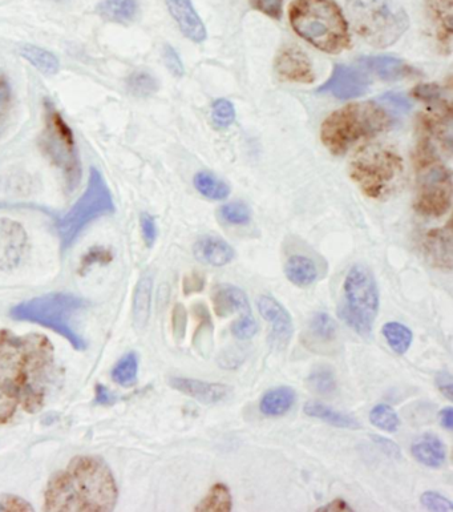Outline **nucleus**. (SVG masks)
<instances>
[{
	"label": "nucleus",
	"mask_w": 453,
	"mask_h": 512,
	"mask_svg": "<svg viewBox=\"0 0 453 512\" xmlns=\"http://www.w3.org/2000/svg\"><path fill=\"white\" fill-rule=\"evenodd\" d=\"M382 334L388 346L399 356L406 354L414 341L412 330L400 322H387L383 325Z\"/></svg>",
	"instance_id": "c756f323"
},
{
	"label": "nucleus",
	"mask_w": 453,
	"mask_h": 512,
	"mask_svg": "<svg viewBox=\"0 0 453 512\" xmlns=\"http://www.w3.org/2000/svg\"><path fill=\"white\" fill-rule=\"evenodd\" d=\"M205 286V278L200 273H193L190 276H186L184 280V293L192 294L201 292Z\"/></svg>",
	"instance_id": "5fc2aeb1"
},
{
	"label": "nucleus",
	"mask_w": 453,
	"mask_h": 512,
	"mask_svg": "<svg viewBox=\"0 0 453 512\" xmlns=\"http://www.w3.org/2000/svg\"><path fill=\"white\" fill-rule=\"evenodd\" d=\"M253 8L268 15L269 18L281 19L283 0H249Z\"/></svg>",
	"instance_id": "a18cd8bd"
},
{
	"label": "nucleus",
	"mask_w": 453,
	"mask_h": 512,
	"mask_svg": "<svg viewBox=\"0 0 453 512\" xmlns=\"http://www.w3.org/2000/svg\"><path fill=\"white\" fill-rule=\"evenodd\" d=\"M97 14L109 23L131 24L139 15L137 0H101L97 4Z\"/></svg>",
	"instance_id": "bb28decb"
},
{
	"label": "nucleus",
	"mask_w": 453,
	"mask_h": 512,
	"mask_svg": "<svg viewBox=\"0 0 453 512\" xmlns=\"http://www.w3.org/2000/svg\"><path fill=\"white\" fill-rule=\"evenodd\" d=\"M153 278L149 274L141 277L133 293L132 316L136 329L143 330L148 325L152 309Z\"/></svg>",
	"instance_id": "a878e982"
},
{
	"label": "nucleus",
	"mask_w": 453,
	"mask_h": 512,
	"mask_svg": "<svg viewBox=\"0 0 453 512\" xmlns=\"http://www.w3.org/2000/svg\"><path fill=\"white\" fill-rule=\"evenodd\" d=\"M390 114L372 102L354 103L333 112L323 122L321 139L334 155H343L354 144L390 128Z\"/></svg>",
	"instance_id": "20e7f679"
},
{
	"label": "nucleus",
	"mask_w": 453,
	"mask_h": 512,
	"mask_svg": "<svg viewBox=\"0 0 453 512\" xmlns=\"http://www.w3.org/2000/svg\"><path fill=\"white\" fill-rule=\"evenodd\" d=\"M289 19L294 31L318 50L341 54L351 46L349 24L333 0H294Z\"/></svg>",
	"instance_id": "7ed1b4c3"
},
{
	"label": "nucleus",
	"mask_w": 453,
	"mask_h": 512,
	"mask_svg": "<svg viewBox=\"0 0 453 512\" xmlns=\"http://www.w3.org/2000/svg\"><path fill=\"white\" fill-rule=\"evenodd\" d=\"M194 187L209 200H225L230 193L229 185L209 172L197 173L194 177Z\"/></svg>",
	"instance_id": "2f4dec72"
},
{
	"label": "nucleus",
	"mask_w": 453,
	"mask_h": 512,
	"mask_svg": "<svg viewBox=\"0 0 453 512\" xmlns=\"http://www.w3.org/2000/svg\"><path fill=\"white\" fill-rule=\"evenodd\" d=\"M115 212V203L107 181L96 168H91L90 177L83 195L59 220L58 233L63 251L70 249L80 233L100 217Z\"/></svg>",
	"instance_id": "9b49d317"
},
{
	"label": "nucleus",
	"mask_w": 453,
	"mask_h": 512,
	"mask_svg": "<svg viewBox=\"0 0 453 512\" xmlns=\"http://www.w3.org/2000/svg\"><path fill=\"white\" fill-rule=\"evenodd\" d=\"M140 228L145 245L148 248H152L156 243L157 235H159L155 217L149 215V213H141Z\"/></svg>",
	"instance_id": "37998d69"
},
{
	"label": "nucleus",
	"mask_w": 453,
	"mask_h": 512,
	"mask_svg": "<svg viewBox=\"0 0 453 512\" xmlns=\"http://www.w3.org/2000/svg\"><path fill=\"white\" fill-rule=\"evenodd\" d=\"M372 441H374L376 446H379V449L383 451L387 457H391L394 459H399L402 457V451H400V447L396 445L394 441L388 439L386 437H380V435H371Z\"/></svg>",
	"instance_id": "603ef678"
},
{
	"label": "nucleus",
	"mask_w": 453,
	"mask_h": 512,
	"mask_svg": "<svg viewBox=\"0 0 453 512\" xmlns=\"http://www.w3.org/2000/svg\"><path fill=\"white\" fill-rule=\"evenodd\" d=\"M359 63L364 70L372 72L386 82H398L416 74L414 68L394 56H368L359 60Z\"/></svg>",
	"instance_id": "412c9836"
},
{
	"label": "nucleus",
	"mask_w": 453,
	"mask_h": 512,
	"mask_svg": "<svg viewBox=\"0 0 453 512\" xmlns=\"http://www.w3.org/2000/svg\"><path fill=\"white\" fill-rule=\"evenodd\" d=\"M420 503L424 509L434 512H452L453 503L447 497L436 491H426L420 497Z\"/></svg>",
	"instance_id": "79ce46f5"
},
{
	"label": "nucleus",
	"mask_w": 453,
	"mask_h": 512,
	"mask_svg": "<svg viewBox=\"0 0 453 512\" xmlns=\"http://www.w3.org/2000/svg\"><path fill=\"white\" fill-rule=\"evenodd\" d=\"M343 298L339 317L349 328L364 338L372 336L379 313L380 294L374 274L364 265H354L343 282Z\"/></svg>",
	"instance_id": "1a4fd4ad"
},
{
	"label": "nucleus",
	"mask_w": 453,
	"mask_h": 512,
	"mask_svg": "<svg viewBox=\"0 0 453 512\" xmlns=\"http://www.w3.org/2000/svg\"><path fill=\"white\" fill-rule=\"evenodd\" d=\"M439 422L443 429L453 430V409L451 406L444 407L439 411Z\"/></svg>",
	"instance_id": "13d9d810"
},
{
	"label": "nucleus",
	"mask_w": 453,
	"mask_h": 512,
	"mask_svg": "<svg viewBox=\"0 0 453 512\" xmlns=\"http://www.w3.org/2000/svg\"><path fill=\"white\" fill-rule=\"evenodd\" d=\"M116 402V397L103 385L96 386V398L95 403L97 405H112Z\"/></svg>",
	"instance_id": "4d7b16f0"
},
{
	"label": "nucleus",
	"mask_w": 453,
	"mask_h": 512,
	"mask_svg": "<svg viewBox=\"0 0 453 512\" xmlns=\"http://www.w3.org/2000/svg\"><path fill=\"white\" fill-rule=\"evenodd\" d=\"M303 413L307 417L319 419L338 429L357 430L361 429V423L353 415L342 413V411L331 409L325 403L310 401L303 407Z\"/></svg>",
	"instance_id": "393cba45"
},
{
	"label": "nucleus",
	"mask_w": 453,
	"mask_h": 512,
	"mask_svg": "<svg viewBox=\"0 0 453 512\" xmlns=\"http://www.w3.org/2000/svg\"><path fill=\"white\" fill-rule=\"evenodd\" d=\"M165 2H167L173 19L179 24L182 34L194 43L204 42L206 39L205 26L194 10L192 0H165Z\"/></svg>",
	"instance_id": "a211bd4d"
},
{
	"label": "nucleus",
	"mask_w": 453,
	"mask_h": 512,
	"mask_svg": "<svg viewBox=\"0 0 453 512\" xmlns=\"http://www.w3.org/2000/svg\"><path fill=\"white\" fill-rule=\"evenodd\" d=\"M428 14L443 46L451 48L453 34V0H427Z\"/></svg>",
	"instance_id": "b1692460"
},
{
	"label": "nucleus",
	"mask_w": 453,
	"mask_h": 512,
	"mask_svg": "<svg viewBox=\"0 0 453 512\" xmlns=\"http://www.w3.org/2000/svg\"><path fill=\"white\" fill-rule=\"evenodd\" d=\"M196 511H232L233 510V495L229 487L224 483H216L209 490L208 495L196 506Z\"/></svg>",
	"instance_id": "7c9ffc66"
},
{
	"label": "nucleus",
	"mask_w": 453,
	"mask_h": 512,
	"mask_svg": "<svg viewBox=\"0 0 453 512\" xmlns=\"http://www.w3.org/2000/svg\"><path fill=\"white\" fill-rule=\"evenodd\" d=\"M163 59L165 66H167L172 75H175L176 78L184 76L185 68L184 64H182L179 52H177L172 46H169V44H165L163 48Z\"/></svg>",
	"instance_id": "c03bdc74"
},
{
	"label": "nucleus",
	"mask_w": 453,
	"mask_h": 512,
	"mask_svg": "<svg viewBox=\"0 0 453 512\" xmlns=\"http://www.w3.org/2000/svg\"><path fill=\"white\" fill-rule=\"evenodd\" d=\"M169 385L180 393L204 403V405H217L228 401L232 397V387L220 382H206L194 378L173 377Z\"/></svg>",
	"instance_id": "2eb2a0df"
},
{
	"label": "nucleus",
	"mask_w": 453,
	"mask_h": 512,
	"mask_svg": "<svg viewBox=\"0 0 453 512\" xmlns=\"http://www.w3.org/2000/svg\"><path fill=\"white\" fill-rule=\"evenodd\" d=\"M20 55L44 76H54L60 71L59 59L46 48L26 44L20 47Z\"/></svg>",
	"instance_id": "c85d7f7f"
},
{
	"label": "nucleus",
	"mask_w": 453,
	"mask_h": 512,
	"mask_svg": "<svg viewBox=\"0 0 453 512\" xmlns=\"http://www.w3.org/2000/svg\"><path fill=\"white\" fill-rule=\"evenodd\" d=\"M28 236L18 221L0 220V270H12L23 260Z\"/></svg>",
	"instance_id": "4468645a"
},
{
	"label": "nucleus",
	"mask_w": 453,
	"mask_h": 512,
	"mask_svg": "<svg viewBox=\"0 0 453 512\" xmlns=\"http://www.w3.org/2000/svg\"><path fill=\"white\" fill-rule=\"evenodd\" d=\"M412 95H414L416 99L424 100V102L436 103L442 98V90H440V87L436 86V84H422V86L415 88Z\"/></svg>",
	"instance_id": "8fccbe9b"
},
{
	"label": "nucleus",
	"mask_w": 453,
	"mask_h": 512,
	"mask_svg": "<svg viewBox=\"0 0 453 512\" xmlns=\"http://www.w3.org/2000/svg\"><path fill=\"white\" fill-rule=\"evenodd\" d=\"M213 308L217 316L226 318L233 314L252 313L248 296L238 286L222 284L216 286L212 294Z\"/></svg>",
	"instance_id": "6ab92c4d"
},
{
	"label": "nucleus",
	"mask_w": 453,
	"mask_h": 512,
	"mask_svg": "<svg viewBox=\"0 0 453 512\" xmlns=\"http://www.w3.org/2000/svg\"><path fill=\"white\" fill-rule=\"evenodd\" d=\"M112 255L108 249L101 247H93L84 255L82 260L83 269L90 268L95 264H107L111 261Z\"/></svg>",
	"instance_id": "de8ad7c7"
},
{
	"label": "nucleus",
	"mask_w": 453,
	"mask_h": 512,
	"mask_svg": "<svg viewBox=\"0 0 453 512\" xmlns=\"http://www.w3.org/2000/svg\"><path fill=\"white\" fill-rule=\"evenodd\" d=\"M125 87L135 98L147 99L159 91V82L147 71H135L125 80Z\"/></svg>",
	"instance_id": "72a5a7b5"
},
{
	"label": "nucleus",
	"mask_w": 453,
	"mask_h": 512,
	"mask_svg": "<svg viewBox=\"0 0 453 512\" xmlns=\"http://www.w3.org/2000/svg\"><path fill=\"white\" fill-rule=\"evenodd\" d=\"M412 457L420 465L430 469H440L447 462V446L435 434H424L411 446Z\"/></svg>",
	"instance_id": "4be33fe9"
},
{
	"label": "nucleus",
	"mask_w": 453,
	"mask_h": 512,
	"mask_svg": "<svg viewBox=\"0 0 453 512\" xmlns=\"http://www.w3.org/2000/svg\"><path fill=\"white\" fill-rule=\"evenodd\" d=\"M452 227H446L427 232L422 241V252L426 260L436 269L450 272L453 264Z\"/></svg>",
	"instance_id": "dca6fc26"
},
{
	"label": "nucleus",
	"mask_w": 453,
	"mask_h": 512,
	"mask_svg": "<svg viewBox=\"0 0 453 512\" xmlns=\"http://www.w3.org/2000/svg\"><path fill=\"white\" fill-rule=\"evenodd\" d=\"M275 71L287 82L310 84L315 80L313 63L297 47L285 48L275 60Z\"/></svg>",
	"instance_id": "f3484780"
},
{
	"label": "nucleus",
	"mask_w": 453,
	"mask_h": 512,
	"mask_svg": "<svg viewBox=\"0 0 453 512\" xmlns=\"http://www.w3.org/2000/svg\"><path fill=\"white\" fill-rule=\"evenodd\" d=\"M435 385L440 393L452 402L453 399V378L450 372H440L436 374Z\"/></svg>",
	"instance_id": "864d4df0"
},
{
	"label": "nucleus",
	"mask_w": 453,
	"mask_h": 512,
	"mask_svg": "<svg viewBox=\"0 0 453 512\" xmlns=\"http://www.w3.org/2000/svg\"><path fill=\"white\" fill-rule=\"evenodd\" d=\"M43 108L44 128L39 140L40 148L62 173L66 191L74 192L83 179L82 160L74 131L51 99L44 100Z\"/></svg>",
	"instance_id": "6e6552de"
},
{
	"label": "nucleus",
	"mask_w": 453,
	"mask_h": 512,
	"mask_svg": "<svg viewBox=\"0 0 453 512\" xmlns=\"http://www.w3.org/2000/svg\"><path fill=\"white\" fill-rule=\"evenodd\" d=\"M310 330L314 337L323 342H333L337 338V322L327 313L314 314L310 320Z\"/></svg>",
	"instance_id": "e433bc0d"
},
{
	"label": "nucleus",
	"mask_w": 453,
	"mask_h": 512,
	"mask_svg": "<svg viewBox=\"0 0 453 512\" xmlns=\"http://www.w3.org/2000/svg\"><path fill=\"white\" fill-rule=\"evenodd\" d=\"M137 372H139V358L136 353H128L117 362L111 376L117 385L132 387L137 382Z\"/></svg>",
	"instance_id": "f704fd0d"
},
{
	"label": "nucleus",
	"mask_w": 453,
	"mask_h": 512,
	"mask_svg": "<svg viewBox=\"0 0 453 512\" xmlns=\"http://www.w3.org/2000/svg\"><path fill=\"white\" fill-rule=\"evenodd\" d=\"M88 302L83 298L68 293H51L32 298L11 309V317L16 321L31 322L52 330L66 338L76 350H86L84 338L72 326V317L87 308Z\"/></svg>",
	"instance_id": "0eeeda50"
},
{
	"label": "nucleus",
	"mask_w": 453,
	"mask_h": 512,
	"mask_svg": "<svg viewBox=\"0 0 453 512\" xmlns=\"http://www.w3.org/2000/svg\"><path fill=\"white\" fill-rule=\"evenodd\" d=\"M55 381V350L40 334L0 332V425L16 411L38 413Z\"/></svg>",
	"instance_id": "f257e3e1"
},
{
	"label": "nucleus",
	"mask_w": 453,
	"mask_h": 512,
	"mask_svg": "<svg viewBox=\"0 0 453 512\" xmlns=\"http://www.w3.org/2000/svg\"><path fill=\"white\" fill-rule=\"evenodd\" d=\"M307 385L314 393L323 395V397H331L338 390L334 370L325 365L317 366V368L311 370L309 377H307Z\"/></svg>",
	"instance_id": "473e14b6"
},
{
	"label": "nucleus",
	"mask_w": 453,
	"mask_h": 512,
	"mask_svg": "<svg viewBox=\"0 0 453 512\" xmlns=\"http://www.w3.org/2000/svg\"><path fill=\"white\" fill-rule=\"evenodd\" d=\"M452 204V175L440 163L434 147L420 141L416 173L415 209L424 217H442Z\"/></svg>",
	"instance_id": "9d476101"
},
{
	"label": "nucleus",
	"mask_w": 453,
	"mask_h": 512,
	"mask_svg": "<svg viewBox=\"0 0 453 512\" xmlns=\"http://www.w3.org/2000/svg\"><path fill=\"white\" fill-rule=\"evenodd\" d=\"M12 88L7 76L0 72V137L10 124L12 112Z\"/></svg>",
	"instance_id": "4c0bfd02"
},
{
	"label": "nucleus",
	"mask_w": 453,
	"mask_h": 512,
	"mask_svg": "<svg viewBox=\"0 0 453 512\" xmlns=\"http://www.w3.org/2000/svg\"><path fill=\"white\" fill-rule=\"evenodd\" d=\"M351 26L359 36L378 48L398 42L410 20L395 0H346Z\"/></svg>",
	"instance_id": "39448f33"
},
{
	"label": "nucleus",
	"mask_w": 453,
	"mask_h": 512,
	"mask_svg": "<svg viewBox=\"0 0 453 512\" xmlns=\"http://www.w3.org/2000/svg\"><path fill=\"white\" fill-rule=\"evenodd\" d=\"M318 512H333V511H339V512H353L354 509L349 505V502L345 501V499L338 498L334 499V501H331L330 503H327V505H323L321 507H318Z\"/></svg>",
	"instance_id": "6e6d98bb"
},
{
	"label": "nucleus",
	"mask_w": 453,
	"mask_h": 512,
	"mask_svg": "<svg viewBox=\"0 0 453 512\" xmlns=\"http://www.w3.org/2000/svg\"><path fill=\"white\" fill-rule=\"evenodd\" d=\"M234 119H236V110L233 103L226 99H218L213 103L212 120L216 128H228L232 126Z\"/></svg>",
	"instance_id": "58836bf2"
},
{
	"label": "nucleus",
	"mask_w": 453,
	"mask_h": 512,
	"mask_svg": "<svg viewBox=\"0 0 453 512\" xmlns=\"http://www.w3.org/2000/svg\"><path fill=\"white\" fill-rule=\"evenodd\" d=\"M403 159L386 145L368 144L355 153L350 163V176L371 199L388 197L402 183Z\"/></svg>",
	"instance_id": "423d86ee"
},
{
	"label": "nucleus",
	"mask_w": 453,
	"mask_h": 512,
	"mask_svg": "<svg viewBox=\"0 0 453 512\" xmlns=\"http://www.w3.org/2000/svg\"><path fill=\"white\" fill-rule=\"evenodd\" d=\"M221 217L228 224L246 225L252 220V212L248 205L242 203H230L221 208Z\"/></svg>",
	"instance_id": "a19ab883"
},
{
	"label": "nucleus",
	"mask_w": 453,
	"mask_h": 512,
	"mask_svg": "<svg viewBox=\"0 0 453 512\" xmlns=\"http://www.w3.org/2000/svg\"><path fill=\"white\" fill-rule=\"evenodd\" d=\"M380 100H382V103L387 104L388 107L391 106L399 112L410 111L412 107L410 100H408L406 96L395 94V92H388V94L383 95Z\"/></svg>",
	"instance_id": "3c124183"
},
{
	"label": "nucleus",
	"mask_w": 453,
	"mask_h": 512,
	"mask_svg": "<svg viewBox=\"0 0 453 512\" xmlns=\"http://www.w3.org/2000/svg\"><path fill=\"white\" fill-rule=\"evenodd\" d=\"M257 309L266 324L269 325V344L272 349L282 352L289 346L294 334L293 318L285 306L272 296H261L257 300Z\"/></svg>",
	"instance_id": "f8f14e48"
},
{
	"label": "nucleus",
	"mask_w": 453,
	"mask_h": 512,
	"mask_svg": "<svg viewBox=\"0 0 453 512\" xmlns=\"http://www.w3.org/2000/svg\"><path fill=\"white\" fill-rule=\"evenodd\" d=\"M370 422L386 433H396L400 427V418L394 407L387 403H379L370 411Z\"/></svg>",
	"instance_id": "c9c22d12"
},
{
	"label": "nucleus",
	"mask_w": 453,
	"mask_h": 512,
	"mask_svg": "<svg viewBox=\"0 0 453 512\" xmlns=\"http://www.w3.org/2000/svg\"><path fill=\"white\" fill-rule=\"evenodd\" d=\"M297 402V393L289 386H279L266 391L260 401L261 413L266 417L277 418L289 413Z\"/></svg>",
	"instance_id": "5701e85b"
},
{
	"label": "nucleus",
	"mask_w": 453,
	"mask_h": 512,
	"mask_svg": "<svg viewBox=\"0 0 453 512\" xmlns=\"http://www.w3.org/2000/svg\"><path fill=\"white\" fill-rule=\"evenodd\" d=\"M0 511H34V507L24 501V499L15 497V495H2L0 497Z\"/></svg>",
	"instance_id": "09e8293b"
},
{
	"label": "nucleus",
	"mask_w": 453,
	"mask_h": 512,
	"mask_svg": "<svg viewBox=\"0 0 453 512\" xmlns=\"http://www.w3.org/2000/svg\"><path fill=\"white\" fill-rule=\"evenodd\" d=\"M173 333H175L176 340H184L186 325H188V313L184 305L177 304L173 309Z\"/></svg>",
	"instance_id": "49530a36"
},
{
	"label": "nucleus",
	"mask_w": 453,
	"mask_h": 512,
	"mask_svg": "<svg viewBox=\"0 0 453 512\" xmlns=\"http://www.w3.org/2000/svg\"><path fill=\"white\" fill-rule=\"evenodd\" d=\"M233 337L240 341L252 340L258 333V322L252 313L242 314L238 320L230 326Z\"/></svg>",
	"instance_id": "ea45409f"
},
{
	"label": "nucleus",
	"mask_w": 453,
	"mask_h": 512,
	"mask_svg": "<svg viewBox=\"0 0 453 512\" xmlns=\"http://www.w3.org/2000/svg\"><path fill=\"white\" fill-rule=\"evenodd\" d=\"M368 87H370V80L362 71L337 64L331 78L322 87H319L318 92L346 100L361 98L368 91Z\"/></svg>",
	"instance_id": "ddd939ff"
},
{
	"label": "nucleus",
	"mask_w": 453,
	"mask_h": 512,
	"mask_svg": "<svg viewBox=\"0 0 453 512\" xmlns=\"http://www.w3.org/2000/svg\"><path fill=\"white\" fill-rule=\"evenodd\" d=\"M285 276L298 288H307L318 280V266L310 257L291 256L285 264Z\"/></svg>",
	"instance_id": "cd10ccee"
},
{
	"label": "nucleus",
	"mask_w": 453,
	"mask_h": 512,
	"mask_svg": "<svg viewBox=\"0 0 453 512\" xmlns=\"http://www.w3.org/2000/svg\"><path fill=\"white\" fill-rule=\"evenodd\" d=\"M116 502V482L107 463L96 457H76L51 478L44 509L112 511Z\"/></svg>",
	"instance_id": "f03ea898"
},
{
	"label": "nucleus",
	"mask_w": 453,
	"mask_h": 512,
	"mask_svg": "<svg viewBox=\"0 0 453 512\" xmlns=\"http://www.w3.org/2000/svg\"><path fill=\"white\" fill-rule=\"evenodd\" d=\"M194 257L202 264L221 268L233 261L236 252L225 240L216 236H204L194 244Z\"/></svg>",
	"instance_id": "aec40b11"
}]
</instances>
